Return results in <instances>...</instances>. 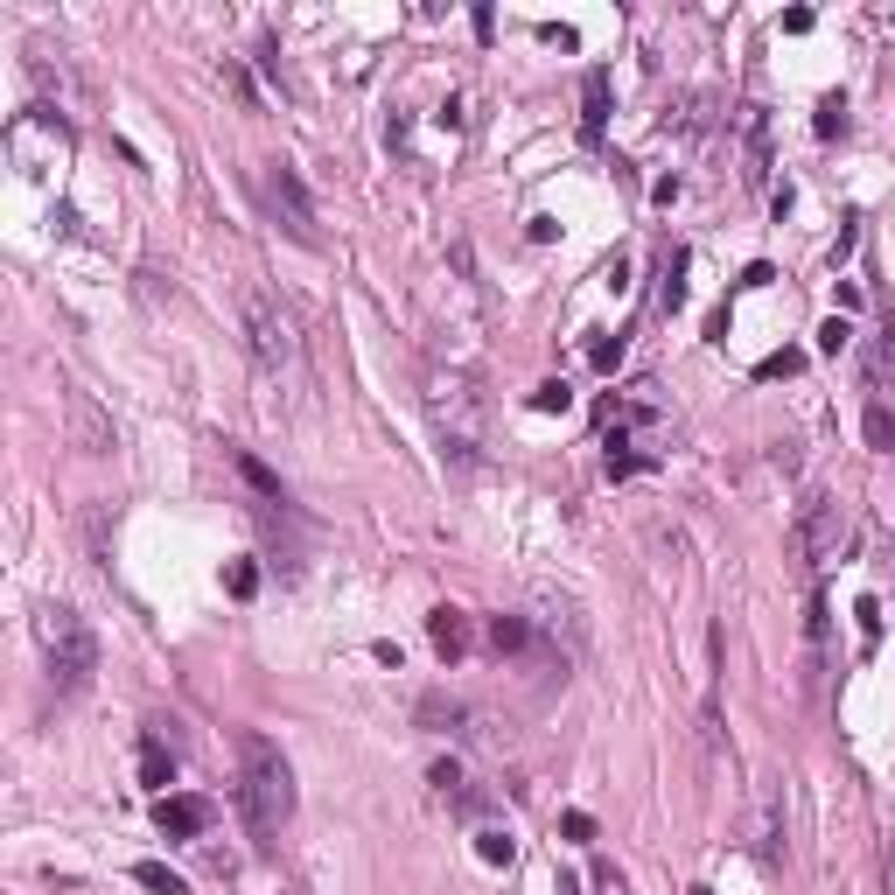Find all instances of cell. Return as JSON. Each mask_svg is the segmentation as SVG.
Segmentation results:
<instances>
[{
  "label": "cell",
  "instance_id": "obj_9",
  "mask_svg": "<svg viewBox=\"0 0 895 895\" xmlns=\"http://www.w3.org/2000/svg\"><path fill=\"white\" fill-rule=\"evenodd\" d=\"M783 825H791V791H783V776H763L755 783V798H749V854L763 861V867H776L783 861Z\"/></svg>",
  "mask_w": 895,
  "mask_h": 895
},
{
  "label": "cell",
  "instance_id": "obj_29",
  "mask_svg": "<svg viewBox=\"0 0 895 895\" xmlns=\"http://www.w3.org/2000/svg\"><path fill=\"white\" fill-rule=\"evenodd\" d=\"M819 133H825V141H833V133H846V99H825L819 105V120H812Z\"/></svg>",
  "mask_w": 895,
  "mask_h": 895
},
{
  "label": "cell",
  "instance_id": "obj_10",
  "mask_svg": "<svg viewBox=\"0 0 895 895\" xmlns=\"http://www.w3.org/2000/svg\"><path fill=\"white\" fill-rule=\"evenodd\" d=\"M63 428H71V448H84V455H112V448H120L112 413L84 385H63Z\"/></svg>",
  "mask_w": 895,
  "mask_h": 895
},
{
  "label": "cell",
  "instance_id": "obj_6",
  "mask_svg": "<svg viewBox=\"0 0 895 895\" xmlns=\"http://www.w3.org/2000/svg\"><path fill=\"white\" fill-rule=\"evenodd\" d=\"M846 546H854V518H846V504H833V497L798 504V518H791V559H798L804 580H812L825 559H840Z\"/></svg>",
  "mask_w": 895,
  "mask_h": 895
},
{
  "label": "cell",
  "instance_id": "obj_4",
  "mask_svg": "<svg viewBox=\"0 0 895 895\" xmlns=\"http://www.w3.org/2000/svg\"><path fill=\"white\" fill-rule=\"evenodd\" d=\"M35 644H42V658H50L56 692H84V686H92V671H99V637H92V623H84L78 609L42 601V609H35Z\"/></svg>",
  "mask_w": 895,
  "mask_h": 895
},
{
  "label": "cell",
  "instance_id": "obj_11",
  "mask_svg": "<svg viewBox=\"0 0 895 895\" xmlns=\"http://www.w3.org/2000/svg\"><path fill=\"white\" fill-rule=\"evenodd\" d=\"M413 721H420V728H434V734H455V742H476V734L490 728L469 700H448V692H428V700L413 707Z\"/></svg>",
  "mask_w": 895,
  "mask_h": 895
},
{
  "label": "cell",
  "instance_id": "obj_26",
  "mask_svg": "<svg viewBox=\"0 0 895 895\" xmlns=\"http://www.w3.org/2000/svg\"><path fill=\"white\" fill-rule=\"evenodd\" d=\"M679 274H686V253H671V259H665V287H658V308H679V301H686V280H679Z\"/></svg>",
  "mask_w": 895,
  "mask_h": 895
},
{
  "label": "cell",
  "instance_id": "obj_16",
  "mask_svg": "<svg viewBox=\"0 0 895 895\" xmlns=\"http://www.w3.org/2000/svg\"><path fill=\"white\" fill-rule=\"evenodd\" d=\"M609 126V71H588V112H580V141H601Z\"/></svg>",
  "mask_w": 895,
  "mask_h": 895
},
{
  "label": "cell",
  "instance_id": "obj_28",
  "mask_svg": "<svg viewBox=\"0 0 895 895\" xmlns=\"http://www.w3.org/2000/svg\"><path fill=\"white\" fill-rule=\"evenodd\" d=\"M846 343H854V322H840V316H833V322L819 329V350H825V357H840Z\"/></svg>",
  "mask_w": 895,
  "mask_h": 895
},
{
  "label": "cell",
  "instance_id": "obj_35",
  "mask_svg": "<svg viewBox=\"0 0 895 895\" xmlns=\"http://www.w3.org/2000/svg\"><path fill=\"white\" fill-rule=\"evenodd\" d=\"M559 895H580V882H574V875H559Z\"/></svg>",
  "mask_w": 895,
  "mask_h": 895
},
{
  "label": "cell",
  "instance_id": "obj_22",
  "mask_svg": "<svg viewBox=\"0 0 895 895\" xmlns=\"http://www.w3.org/2000/svg\"><path fill=\"white\" fill-rule=\"evenodd\" d=\"M525 407H532V413H567V407H574V385H567V378H546V385L532 392Z\"/></svg>",
  "mask_w": 895,
  "mask_h": 895
},
{
  "label": "cell",
  "instance_id": "obj_1",
  "mask_svg": "<svg viewBox=\"0 0 895 895\" xmlns=\"http://www.w3.org/2000/svg\"><path fill=\"white\" fill-rule=\"evenodd\" d=\"M238 316H245V350H253L259 378L280 399H301V385H308V343H301L295 308H287L280 295H266V287H245Z\"/></svg>",
  "mask_w": 895,
  "mask_h": 895
},
{
  "label": "cell",
  "instance_id": "obj_30",
  "mask_svg": "<svg viewBox=\"0 0 895 895\" xmlns=\"http://www.w3.org/2000/svg\"><path fill=\"white\" fill-rule=\"evenodd\" d=\"M588 364H595V371H616V364H623V336H616V343H609V336H601V343H588Z\"/></svg>",
  "mask_w": 895,
  "mask_h": 895
},
{
  "label": "cell",
  "instance_id": "obj_25",
  "mask_svg": "<svg viewBox=\"0 0 895 895\" xmlns=\"http://www.w3.org/2000/svg\"><path fill=\"white\" fill-rule=\"evenodd\" d=\"M854 616H861V651H875V644H882V601H875V595H861V601H854Z\"/></svg>",
  "mask_w": 895,
  "mask_h": 895
},
{
  "label": "cell",
  "instance_id": "obj_12",
  "mask_svg": "<svg viewBox=\"0 0 895 895\" xmlns=\"http://www.w3.org/2000/svg\"><path fill=\"white\" fill-rule=\"evenodd\" d=\"M428 783L441 791V804H455L462 819H483V812H490V791H483V783L469 776L462 763H434V770H428Z\"/></svg>",
  "mask_w": 895,
  "mask_h": 895
},
{
  "label": "cell",
  "instance_id": "obj_21",
  "mask_svg": "<svg viewBox=\"0 0 895 895\" xmlns=\"http://www.w3.org/2000/svg\"><path fill=\"white\" fill-rule=\"evenodd\" d=\"M490 644H497V651H525V644H532V623H525V616H490Z\"/></svg>",
  "mask_w": 895,
  "mask_h": 895
},
{
  "label": "cell",
  "instance_id": "obj_2",
  "mask_svg": "<svg viewBox=\"0 0 895 895\" xmlns=\"http://www.w3.org/2000/svg\"><path fill=\"white\" fill-rule=\"evenodd\" d=\"M238 755H245L238 804H245V819H253V833H274V825L295 819V770H287V755L266 742V734H238Z\"/></svg>",
  "mask_w": 895,
  "mask_h": 895
},
{
  "label": "cell",
  "instance_id": "obj_23",
  "mask_svg": "<svg viewBox=\"0 0 895 895\" xmlns=\"http://www.w3.org/2000/svg\"><path fill=\"white\" fill-rule=\"evenodd\" d=\"M476 854H483L490 867H511V861H518V840H511V833H497V825H490V833H476Z\"/></svg>",
  "mask_w": 895,
  "mask_h": 895
},
{
  "label": "cell",
  "instance_id": "obj_5",
  "mask_svg": "<svg viewBox=\"0 0 895 895\" xmlns=\"http://www.w3.org/2000/svg\"><path fill=\"white\" fill-rule=\"evenodd\" d=\"M21 63H29L35 92H42V105H50L56 120H84V112H92V84L78 78V63H71V50H63V42L29 35V42H21Z\"/></svg>",
  "mask_w": 895,
  "mask_h": 895
},
{
  "label": "cell",
  "instance_id": "obj_7",
  "mask_svg": "<svg viewBox=\"0 0 895 895\" xmlns=\"http://www.w3.org/2000/svg\"><path fill=\"white\" fill-rule=\"evenodd\" d=\"M63 147H71V120H56L50 105H29L21 120L8 126V154L21 175H50L63 162Z\"/></svg>",
  "mask_w": 895,
  "mask_h": 895
},
{
  "label": "cell",
  "instance_id": "obj_17",
  "mask_svg": "<svg viewBox=\"0 0 895 895\" xmlns=\"http://www.w3.org/2000/svg\"><path fill=\"white\" fill-rule=\"evenodd\" d=\"M141 776L154 783V791H162V783L175 776V755L162 749V734H141Z\"/></svg>",
  "mask_w": 895,
  "mask_h": 895
},
{
  "label": "cell",
  "instance_id": "obj_13",
  "mask_svg": "<svg viewBox=\"0 0 895 895\" xmlns=\"http://www.w3.org/2000/svg\"><path fill=\"white\" fill-rule=\"evenodd\" d=\"M154 825H162L168 840H196L210 825V804L204 798H162V804H154Z\"/></svg>",
  "mask_w": 895,
  "mask_h": 895
},
{
  "label": "cell",
  "instance_id": "obj_34",
  "mask_svg": "<svg viewBox=\"0 0 895 895\" xmlns=\"http://www.w3.org/2000/svg\"><path fill=\"white\" fill-rule=\"evenodd\" d=\"M867 29H875V35H895V8H875V14H867Z\"/></svg>",
  "mask_w": 895,
  "mask_h": 895
},
{
  "label": "cell",
  "instance_id": "obj_27",
  "mask_svg": "<svg viewBox=\"0 0 895 895\" xmlns=\"http://www.w3.org/2000/svg\"><path fill=\"white\" fill-rule=\"evenodd\" d=\"M867 441H875V455H895V420H888V407H867Z\"/></svg>",
  "mask_w": 895,
  "mask_h": 895
},
{
  "label": "cell",
  "instance_id": "obj_31",
  "mask_svg": "<svg viewBox=\"0 0 895 895\" xmlns=\"http://www.w3.org/2000/svg\"><path fill=\"white\" fill-rule=\"evenodd\" d=\"M798 364H804L798 350H776V357H763V364H755V378H791Z\"/></svg>",
  "mask_w": 895,
  "mask_h": 895
},
{
  "label": "cell",
  "instance_id": "obj_14",
  "mask_svg": "<svg viewBox=\"0 0 895 895\" xmlns=\"http://www.w3.org/2000/svg\"><path fill=\"white\" fill-rule=\"evenodd\" d=\"M428 637H434V651H441L448 665H455V658H469V616H462V609H448V601L428 616Z\"/></svg>",
  "mask_w": 895,
  "mask_h": 895
},
{
  "label": "cell",
  "instance_id": "obj_3",
  "mask_svg": "<svg viewBox=\"0 0 895 895\" xmlns=\"http://www.w3.org/2000/svg\"><path fill=\"white\" fill-rule=\"evenodd\" d=\"M428 413L441 428V455L455 469H483V392L455 371H434L428 378Z\"/></svg>",
  "mask_w": 895,
  "mask_h": 895
},
{
  "label": "cell",
  "instance_id": "obj_15",
  "mask_svg": "<svg viewBox=\"0 0 895 895\" xmlns=\"http://www.w3.org/2000/svg\"><path fill=\"white\" fill-rule=\"evenodd\" d=\"M232 469L245 476V490H253V497H266V504H287V483L274 476V469H266L253 448H232Z\"/></svg>",
  "mask_w": 895,
  "mask_h": 895
},
{
  "label": "cell",
  "instance_id": "obj_36",
  "mask_svg": "<svg viewBox=\"0 0 895 895\" xmlns=\"http://www.w3.org/2000/svg\"><path fill=\"white\" fill-rule=\"evenodd\" d=\"M692 895H713V888H692Z\"/></svg>",
  "mask_w": 895,
  "mask_h": 895
},
{
  "label": "cell",
  "instance_id": "obj_33",
  "mask_svg": "<svg viewBox=\"0 0 895 895\" xmlns=\"http://www.w3.org/2000/svg\"><path fill=\"white\" fill-rule=\"evenodd\" d=\"M882 895H895V825H888V840H882Z\"/></svg>",
  "mask_w": 895,
  "mask_h": 895
},
{
  "label": "cell",
  "instance_id": "obj_19",
  "mask_svg": "<svg viewBox=\"0 0 895 895\" xmlns=\"http://www.w3.org/2000/svg\"><path fill=\"white\" fill-rule=\"evenodd\" d=\"M133 882L154 888V895H189V882L175 875V867H162V861H141V867H133Z\"/></svg>",
  "mask_w": 895,
  "mask_h": 895
},
{
  "label": "cell",
  "instance_id": "obj_18",
  "mask_svg": "<svg viewBox=\"0 0 895 895\" xmlns=\"http://www.w3.org/2000/svg\"><path fill=\"white\" fill-rule=\"evenodd\" d=\"M644 462H651V455H644L630 434H609V476H616V483H623V476H637Z\"/></svg>",
  "mask_w": 895,
  "mask_h": 895
},
{
  "label": "cell",
  "instance_id": "obj_24",
  "mask_svg": "<svg viewBox=\"0 0 895 895\" xmlns=\"http://www.w3.org/2000/svg\"><path fill=\"white\" fill-rule=\"evenodd\" d=\"M224 588H232L238 601H253L259 595V567H253V559H232V567H224Z\"/></svg>",
  "mask_w": 895,
  "mask_h": 895
},
{
  "label": "cell",
  "instance_id": "obj_32",
  "mask_svg": "<svg viewBox=\"0 0 895 895\" xmlns=\"http://www.w3.org/2000/svg\"><path fill=\"white\" fill-rule=\"evenodd\" d=\"M559 833H567V840H580V846H588V840H595V819H588V812H567V819H559Z\"/></svg>",
  "mask_w": 895,
  "mask_h": 895
},
{
  "label": "cell",
  "instance_id": "obj_8",
  "mask_svg": "<svg viewBox=\"0 0 895 895\" xmlns=\"http://www.w3.org/2000/svg\"><path fill=\"white\" fill-rule=\"evenodd\" d=\"M259 189H266V204H274V217H280V232L295 238V245H308V253H316V245H322V224H316V204H308L301 175L287 168V162H266V175H259Z\"/></svg>",
  "mask_w": 895,
  "mask_h": 895
},
{
  "label": "cell",
  "instance_id": "obj_37",
  "mask_svg": "<svg viewBox=\"0 0 895 895\" xmlns=\"http://www.w3.org/2000/svg\"><path fill=\"white\" fill-rule=\"evenodd\" d=\"M616 895H623V888H616Z\"/></svg>",
  "mask_w": 895,
  "mask_h": 895
},
{
  "label": "cell",
  "instance_id": "obj_20",
  "mask_svg": "<svg viewBox=\"0 0 895 895\" xmlns=\"http://www.w3.org/2000/svg\"><path fill=\"white\" fill-rule=\"evenodd\" d=\"M713 120V99H679V112H665V133L679 126V133H707Z\"/></svg>",
  "mask_w": 895,
  "mask_h": 895
}]
</instances>
